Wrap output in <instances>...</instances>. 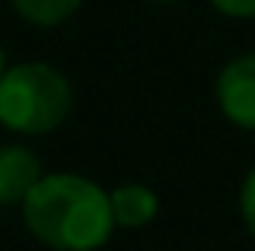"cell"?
Here are the masks:
<instances>
[{"instance_id": "5b68a950", "label": "cell", "mask_w": 255, "mask_h": 251, "mask_svg": "<svg viewBox=\"0 0 255 251\" xmlns=\"http://www.w3.org/2000/svg\"><path fill=\"white\" fill-rule=\"evenodd\" d=\"M111 210H114V224L125 227V231H138V227H148L159 213V196L141 186V182H128L118 186L111 193Z\"/></svg>"}, {"instance_id": "52a82bcc", "label": "cell", "mask_w": 255, "mask_h": 251, "mask_svg": "<svg viewBox=\"0 0 255 251\" xmlns=\"http://www.w3.org/2000/svg\"><path fill=\"white\" fill-rule=\"evenodd\" d=\"M242 217H245V227L255 238V168L245 175V186H242Z\"/></svg>"}, {"instance_id": "30bf717a", "label": "cell", "mask_w": 255, "mask_h": 251, "mask_svg": "<svg viewBox=\"0 0 255 251\" xmlns=\"http://www.w3.org/2000/svg\"><path fill=\"white\" fill-rule=\"evenodd\" d=\"M152 3H172V0H152Z\"/></svg>"}, {"instance_id": "ba28073f", "label": "cell", "mask_w": 255, "mask_h": 251, "mask_svg": "<svg viewBox=\"0 0 255 251\" xmlns=\"http://www.w3.org/2000/svg\"><path fill=\"white\" fill-rule=\"evenodd\" d=\"M228 17H255V0H211Z\"/></svg>"}, {"instance_id": "277c9868", "label": "cell", "mask_w": 255, "mask_h": 251, "mask_svg": "<svg viewBox=\"0 0 255 251\" xmlns=\"http://www.w3.org/2000/svg\"><path fill=\"white\" fill-rule=\"evenodd\" d=\"M42 162L35 152L21 145H3L0 148V207L24 203L28 193L42 182Z\"/></svg>"}, {"instance_id": "3957f363", "label": "cell", "mask_w": 255, "mask_h": 251, "mask_svg": "<svg viewBox=\"0 0 255 251\" xmlns=\"http://www.w3.org/2000/svg\"><path fill=\"white\" fill-rule=\"evenodd\" d=\"M217 107L231 124L255 131V52L231 59L217 76Z\"/></svg>"}, {"instance_id": "8992f818", "label": "cell", "mask_w": 255, "mask_h": 251, "mask_svg": "<svg viewBox=\"0 0 255 251\" xmlns=\"http://www.w3.org/2000/svg\"><path fill=\"white\" fill-rule=\"evenodd\" d=\"M10 3H14V10H17L24 21H31V24H38V28H52V24L69 21V17L80 10L83 0H10Z\"/></svg>"}, {"instance_id": "9c48e42d", "label": "cell", "mask_w": 255, "mask_h": 251, "mask_svg": "<svg viewBox=\"0 0 255 251\" xmlns=\"http://www.w3.org/2000/svg\"><path fill=\"white\" fill-rule=\"evenodd\" d=\"M3 62H7V59H3V45H0V76L7 73V66H3Z\"/></svg>"}, {"instance_id": "6da1fadb", "label": "cell", "mask_w": 255, "mask_h": 251, "mask_svg": "<svg viewBox=\"0 0 255 251\" xmlns=\"http://www.w3.org/2000/svg\"><path fill=\"white\" fill-rule=\"evenodd\" d=\"M21 210L28 231L55 251H97L118 227L111 193L73 172L42 175Z\"/></svg>"}, {"instance_id": "7a4b0ae2", "label": "cell", "mask_w": 255, "mask_h": 251, "mask_svg": "<svg viewBox=\"0 0 255 251\" xmlns=\"http://www.w3.org/2000/svg\"><path fill=\"white\" fill-rule=\"evenodd\" d=\"M69 110V80L48 62H17L0 76V124L17 134H48Z\"/></svg>"}]
</instances>
